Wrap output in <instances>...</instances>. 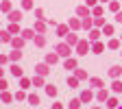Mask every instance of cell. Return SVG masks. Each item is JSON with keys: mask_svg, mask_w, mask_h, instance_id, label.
<instances>
[{"mask_svg": "<svg viewBox=\"0 0 122 109\" xmlns=\"http://www.w3.org/2000/svg\"><path fill=\"white\" fill-rule=\"evenodd\" d=\"M57 50H59V55H70V52H68V46H59Z\"/></svg>", "mask_w": 122, "mask_h": 109, "instance_id": "obj_3", "label": "cell"}, {"mask_svg": "<svg viewBox=\"0 0 122 109\" xmlns=\"http://www.w3.org/2000/svg\"><path fill=\"white\" fill-rule=\"evenodd\" d=\"M81 100H83V103L92 100V94H89V92H83V96H81Z\"/></svg>", "mask_w": 122, "mask_h": 109, "instance_id": "obj_2", "label": "cell"}, {"mask_svg": "<svg viewBox=\"0 0 122 109\" xmlns=\"http://www.w3.org/2000/svg\"><path fill=\"white\" fill-rule=\"evenodd\" d=\"M37 72H39V74H46V72H48V68H46V66H37Z\"/></svg>", "mask_w": 122, "mask_h": 109, "instance_id": "obj_7", "label": "cell"}, {"mask_svg": "<svg viewBox=\"0 0 122 109\" xmlns=\"http://www.w3.org/2000/svg\"><path fill=\"white\" fill-rule=\"evenodd\" d=\"M120 72H122V68H120V66H113L109 74H111V76H113V79H116V76H120Z\"/></svg>", "mask_w": 122, "mask_h": 109, "instance_id": "obj_1", "label": "cell"}, {"mask_svg": "<svg viewBox=\"0 0 122 109\" xmlns=\"http://www.w3.org/2000/svg\"><path fill=\"white\" fill-rule=\"evenodd\" d=\"M113 89H116V92H122V83L116 81V83H113Z\"/></svg>", "mask_w": 122, "mask_h": 109, "instance_id": "obj_8", "label": "cell"}, {"mask_svg": "<svg viewBox=\"0 0 122 109\" xmlns=\"http://www.w3.org/2000/svg\"><path fill=\"white\" fill-rule=\"evenodd\" d=\"M11 72H13V74H15V76H20V74H22V70H20V68H18V66H13V68H11Z\"/></svg>", "mask_w": 122, "mask_h": 109, "instance_id": "obj_4", "label": "cell"}, {"mask_svg": "<svg viewBox=\"0 0 122 109\" xmlns=\"http://www.w3.org/2000/svg\"><path fill=\"white\" fill-rule=\"evenodd\" d=\"M74 66H76V61H66V68H68V70H72Z\"/></svg>", "mask_w": 122, "mask_h": 109, "instance_id": "obj_10", "label": "cell"}, {"mask_svg": "<svg viewBox=\"0 0 122 109\" xmlns=\"http://www.w3.org/2000/svg\"><path fill=\"white\" fill-rule=\"evenodd\" d=\"M92 85H96V87H100V85H102V81H98V79H92Z\"/></svg>", "mask_w": 122, "mask_h": 109, "instance_id": "obj_13", "label": "cell"}, {"mask_svg": "<svg viewBox=\"0 0 122 109\" xmlns=\"http://www.w3.org/2000/svg\"><path fill=\"white\" fill-rule=\"evenodd\" d=\"M79 107H81L79 100H72V103H70V109H79Z\"/></svg>", "mask_w": 122, "mask_h": 109, "instance_id": "obj_6", "label": "cell"}, {"mask_svg": "<svg viewBox=\"0 0 122 109\" xmlns=\"http://www.w3.org/2000/svg\"><path fill=\"white\" fill-rule=\"evenodd\" d=\"M102 2H107V0H102Z\"/></svg>", "mask_w": 122, "mask_h": 109, "instance_id": "obj_15", "label": "cell"}, {"mask_svg": "<svg viewBox=\"0 0 122 109\" xmlns=\"http://www.w3.org/2000/svg\"><path fill=\"white\" fill-rule=\"evenodd\" d=\"M20 18H22V15H20L18 11H13V13H11V20H20Z\"/></svg>", "mask_w": 122, "mask_h": 109, "instance_id": "obj_11", "label": "cell"}, {"mask_svg": "<svg viewBox=\"0 0 122 109\" xmlns=\"http://www.w3.org/2000/svg\"><path fill=\"white\" fill-rule=\"evenodd\" d=\"M22 35H24V39H30V37H33V31H24Z\"/></svg>", "mask_w": 122, "mask_h": 109, "instance_id": "obj_9", "label": "cell"}, {"mask_svg": "<svg viewBox=\"0 0 122 109\" xmlns=\"http://www.w3.org/2000/svg\"><path fill=\"white\" fill-rule=\"evenodd\" d=\"M116 20H118V22H122V11L118 13V18H116Z\"/></svg>", "mask_w": 122, "mask_h": 109, "instance_id": "obj_14", "label": "cell"}, {"mask_svg": "<svg viewBox=\"0 0 122 109\" xmlns=\"http://www.w3.org/2000/svg\"><path fill=\"white\" fill-rule=\"evenodd\" d=\"M28 100H30V105H37V103H39V98H37V96H30Z\"/></svg>", "mask_w": 122, "mask_h": 109, "instance_id": "obj_12", "label": "cell"}, {"mask_svg": "<svg viewBox=\"0 0 122 109\" xmlns=\"http://www.w3.org/2000/svg\"><path fill=\"white\" fill-rule=\"evenodd\" d=\"M85 50H87V44H79V52L85 55Z\"/></svg>", "mask_w": 122, "mask_h": 109, "instance_id": "obj_5", "label": "cell"}]
</instances>
